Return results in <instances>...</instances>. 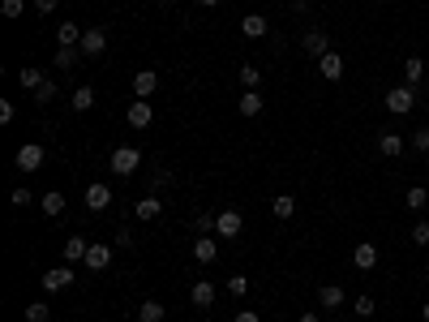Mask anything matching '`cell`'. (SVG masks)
I'll return each mask as SVG.
<instances>
[{"instance_id": "obj_1", "label": "cell", "mask_w": 429, "mask_h": 322, "mask_svg": "<svg viewBox=\"0 0 429 322\" xmlns=\"http://www.w3.org/2000/svg\"><path fill=\"white\" fill-rule=\"evenodd\" d=\"M382 103H387V112H395V116H408V112L417 108V86H391Z\"/></svg>"}, {"instance_id": "obj_2", "label": "cell", "mask_w": 429, "mask_h": 322, "mask_svg": "<svg viewBox=\"0 0 429 322\" xmlns=\"http://www.w3.org/2000/svg\"><path fill=\"white\" fill-rule=\"evenodd\" d=\"M138 164H142V151H133V147H116L112 159H107V168H112L116 176H133Z\"/></svg>"}, {"instance_id": "obj_3", "label": "cell", "mask_w": 429, "mask_h": 322, "mask_svg": "<svg viewBox=\"0 0 429 322\" xmlns=\"http://www.w3.org/2000/svg\"><path fill=\"white\" fill-rule=\"evenodd\" d=\"M13 164H18L26 176H30V172H39V168H43V147H39V142H26V147H18Z\"/></svg>"}, {"instance_id": "obj_4", "label": "cell", "mask_w": 429, "mask_h": 322, "mask_svg": "<svg viewBox=\"0 0 429 322\" xmlns=\"http://www.w3.org/2000/svg\"><path fill=\"white\" fill-rule=\"evenodd\" d=\"M241 228H245L241 211H219V215H215V236H224V240H236V236H241Z\"/></svg>"}, {"instance_id": "obj_5", "label": "cell", "mask_w": 429, "mask_h": 322, "mask_svg": "<svg viewBox=\"0 0 429 322\" xmlns=\"http://www.w3.org/2000/svg\"><path fill=\"white\" fill-rule=\"evenodd\" d=\"M82 56H103V47H107V30L103 26H90V30H82Z\"/></svg>"}, {"instance_id": "obj_6", "label": "cell", "mask_w": 429, "mask_h": 322, "mask_svg": "<svg viewBox=\"0 0 429 322\" xmlns=\"http://www.w3.org/2000/svg\"><path fill=\"white\" fill-rule=\"evenodd\" d=\"M65 288H73V267H52L43 275V293H65Z\"/></svg>"}, {"instance_id": "obj_7", "label": "cell", "mask_w": 429, "mask_h": 322, "mask_svg": "<svg viewBox=\"0 0 429 322\" xmlns=\"http://www.w3.org/2000/svg\"><path fill=\"white\" fill-rule=\"evenodd\" d=\"M317 73H322L326 82H339V77H343V56H339V52L317 56Z\"/></svg>"}, {"instance_id": "obj_8", "label": "cell", "mask_w": 429, "mask_h": 322, "mask_svg": "<svg viewBox=\"0 0 429 322\" xmlns=\"http://www.w3.org/2000/svg\"><path fill=\"white\" fill-rule=\"evenodd\" d=\"M86 206H90V211H107V206H112V189L94 181V185L86 189Z\"/></svg>"}, {"instance_id": "obj_9", "label": "cell", "mask_w": 429, "mask_h": 322, "mask_svg": "<svg viewBox=\"0 0 429 322\" xmlns=\"http://www.w3.org/2000/svg\"><path fill=\"white\" fill-rule=\"evenodd\" d=\"M348 297H343V288L339 284H322L317 288V305H322V310H339Z\"/></svg>"}, {"instance_id": "obj_10", "label": "cell", "mask_w": 429, "mask_h": 322, "mask_svg": "<svg viewBox=\"0 0 429 322\" xmlns=\"http://www.w3.org/2000/svg\"><path fill=\"white\" fill-rule=\"evenodd\" d=\"M352 267H356V271H374V267H378V249L369 245V240L352 249Z\"/></svg>"}, {"instance_id": "obj_11", "label": "cell", "mask_w": 429, "mask_h": 322, "mask_svg": "<svg viewBox=\"0 0 429 322\" xmlns=\"http://www.w3.org/2000/svg\"><path fill=\"white\" fill-rule=\"evenodd\" d=\"M151 121H155L151 103H146V99H133V103H129V125H133V129H146Z\"/></svg>"}, {"instance_id": "obj_12", "label": "cell", "mask_w": 429, "mask_h": 322, "mask_svg": "<svg viewBox=\"0 0 429 322\" xmlns=\"http://www.w3.org/2000/svg\"><path fill=\"white\" fill-rule=\"evenodd\" d=\"M300 47H305L309 56H326V52H330V43H326V30H309V35L300 39Z\"/></svg>"}, {"instance_id": "obj_13", "label": "cell", "mask_w": 429, "mask_h": 322, "mask_svg": "<svg viewBox=\"0 0 429 322\" xmlns=\"http://www.w3.org/2000/svg\"><path fill=\"white\" fill-rule=\"evenodd\" d=\"M133 215H138L142 223H151V219H159V215H164V198H142V202L133 206Z\"/></svg>"}, {"instance_id": "obj_14", "label": "cell", "mask_w": 429, "mask_h": 322, "mask_svg": "<svg viewBox=\"0 0 429 322\" xmlns=\"http://www.w3.org/2000/svg\"><path fill=\"white\" fill-rule=\"evenodd\" d=\"M77 43H82V26L60 22V26H56V47H77Z\"/></svg>"}, {"instance_id": "obj_15", "label": "cell", "mask_w": 429, "mask_h": 322, "mask_svg": "<svg viewBox=\"0 0 429 322\" xmlns=\"http://www.w3.org/2000/svg\"><path fill=\"white\" fill-rule=\"evenodd\" d=\"M155 90H159V73L142 69V73L133 77V95H138V99H146V95H155Z\"/></svg>"}, {"instance_id": "obj_16", "label": "cell", "mask_w": 429, "mask_h": 322, "mask_svg": "<svg viewBox=\"0 0 429 322\" xmlns=\"http://www.w3.org/2000/svg\"><path fill=\"white\" fill-rule=\"evenodd\" d=\"M107 262H112V249H107V245H99V240H94V245L86 249V267H90V271H103Z\"/></svg>"}, {"instance_id": "obj_17", "label": "cell", "mask_w": 429, "mask_h": 322, "mask_svg": "<svg viewBox=\"0 0 429 322\" xmlns=\"http://www.w3.org/2000/svg\"><path fill=\"white\" fill-rule=\"evenodd\" d=\"M421 77H425V60L421 56H408L404 60V86H417Z\"/></svg>"}, {"instance_id": "obj_18", "label": "cell", "mask_w": 429, "mask_h": 322, "mask_svg": "<svg viewBox=\"0 0 429 322\" xmlns=\"http://www.w3.org/2000/svg\"><path fill=\"white\" fill-rule=\"evenodd\" d=\"M241 30H245L249 39H266V18H262V13H245Z\"/></svg>"}, {"instance_id": "obj_19", "label": "cell", "mask_w": 429, "mask_h": 322, "mask_svg": "<svg viewBox=\"0 0 429 322\" xmlns=\"http://www.w3.org/2000/svg\"><path fill=\"white\" fill-rule=\"evenodd\" d=\"M378 151H382L387 159H400L404 155V138L400 134H382V138H378Z\"/></svg>"}, {"instance_id": "obj_20", "label": "cell", "mask_w": 429, "mask_h": 322, "mask_svg": "<svg viewBox=\"0 0 429 322\" xmlns=\"http://www.w3.org/2000/svg\"><path fill=\"white\" fill-rule=\"evenodd\" d=\"M194 258H198V262H215V258H219V245H215L211 236H198V240H194Z\"/></svg>"}, {"instance_id": "obj_21", "label": "cell", "mask_w": 429, "mask_h": 322, "mask_svg": "<svg viewBox=\"0 0 429 322\" xmlns=\"http://www.w3.org/2000/svg\"><path fill=\"white\" fill-rule=\"evenodd\" d=\"M69 103H73V112H90L94 108V86H77L69 95Z\"/></svg>"}, {"instance_id": "obj_22", "label": "cell", "mask_w": 429, "mask_h": 322, "mask_svg": "<svg viewBox=\"0 0 429 322\" xmlns=\"http://www.w3.org/2000/svg\"><path fill=\"white\" fill-rule=\"evenodd\" d=\"M262 103H266V99H262L258 90H245V95H241V103H236V108H241V116H258V112H262Z\"/></svg>"}, {"instance_id": "obj_23", "label": "cell", "mask_w": 429, "mask_h": 322, "mask_svg": "<svg viewBox=\"0 0 429 322\" xmlns=\"http://www.w3.org/2000/svg\"><path fill=\"white\" fill-rule=\"evenodd\" d=\"M86 249H90V245H86L82 236H69V240H65V262H86Z\"/></svg>"}, {"instance_id": "obj_24", "label": "cell", "mask_w": 429, "mask_h": 322, "mask_svg": "<svg viewBox=\"0 0 429 322\" xmlns=\"http://www.w3.org/2000/svg\"><path fill=\"white\" fill-rule=\"evenodd\" d=\"M189 297H194V305H198V310H206V305H215V288L206 284V280H198V284H194V293H189Z\"/></svg>"}, {"instance_id": "obj_25", "label": "cell", "mask_w": 429, "mask_h": 322, "mask_svg": "<svg viewBox=\"0 0 429 322\" xmlns=\"http://www.w3.org/2000/svg\"><path fill=\"white\" fill-rule=\"evenodd\" d=\"M77 56H82V47H56V69L69 73L73 64H77Z\"/></svg>"}, {"instance_id": "obj_26", "label": "cell", "mask_w": 429, "mask_h": 322, "mask_svg": "<svg viewBox=\"0 0 429 322\" xmlns=\"http://www.w3.org/2000/svg\"><path fill=\"white\" fill-rule=\"evenodd\" d=\"M404 206H408V211H425V206H429V193H425L421 185H412V189L404 193Z\"/></svg>"}, {"instance_id": "obj_27", "label": "cell", "mask_w": 429, "mask_h": 322, "mask_svg": "<svg viewBox=\"0 0 429 322\" xmlns=\"http://www.w3.org/2000/svg\"><path fill=\"white\" fill-rule=\"evenodd\" d=\"M271 211H275V219H292V211H296V198H292V193H279V198L271 202Z\"/></svg>"}, {"instance_id": "obj_28", "label": "cell", "mask_w": 429, "mask_h": 322, "mask_svg": "<svg viewBox=\"0 0 429 322\" xmlns=\"http://www.w3.org/2000/svg\"><path fill=\"white\" fill-rule=\"evenodd\" d=\"M164 314H168V310H164V301H142V310H138L142 322H164Z\"/></svg>"}, {"instance_id": "obj_29", "label": "cell", "mask_w": 429, "mask_h": 322, "mask_svg": "<svg viewBox=\"0 0 429 322\" xmlns=\"http://www.w3.org/2000/svg\"><path fill=\"white\" fill-rule=\"evenodd\" d=\"M39 206H43V215H65V198H60V193H43V198H39Z\"/></svg>"}, {"instance_id": "obj_30", "label": "cell", "mask_w": 429, "mask_h": 322, "mask_svg": "<svg viewBox=\"0 0 429 322\" xmlns=\"http://www.w3.org/2000/svg\"><path fill=\"white\" fill-rule=\"evenodd\" d=\"M18 82H22V90H39L43 86V73L35 69V64H26V69L18 73Z\"/></svg>"}, {"instance_id": "obj_31", "label": "cell", "mask_w": 429, "mask_h": 322, "mask_svg": "<svg viewBox=\"0 0 429 322\" xmlns=\"http://www.w3.org/2000/svg\"><path fill=\"white\" fill-rule=\"evenodd\" d=\"M47 318H52L47 301H30V305H26V322H47Z\"/></svg>"}, {"instance_id": "obj_32", "label": "cell", "mask_w": 429, "mask_h": 322, "mask_svg": "<svg viewBox=\"0 0 429 322\" xmlns=\"http://www.w3.org/2000/svg\"><path fill=\"white\" fill-rule=\"evenodd\" d=\"M241 82H245V90H258L262 69H258V64H241Z\"/></svg>"}, {"instance_id": "obj_33", "label": "cell", "mask_w": 429, "mask_h": 322, "mask_svg": "<svg viewBox=\"0 0 429 322\" xmlns=\"http://www.w3.org/2000/svg\"><path fill=\"white\" fill-rule=\"evenodd\" d=\"M352 310H356V318H374L378 305H374V297H369V293H365V297H356V301H352Z\"/></svg>"}, {"instance_id": "obj_34", "label": "cell", "mask_w": 429, "mask_h": 322, "mask_svg": "<svg viewBox=\"0 0 429 322\" xmlns=\"http://www.w3.org/2000/svg\"><path fill=\"white\" fill-rule=\"evenodd\" d=\"M194 232H198V236L215 232V215H206V211H202V215H194Z\"/></svg>"}, {"instance_id": "obj_35", "label": "cell", "mask_w": 429, "mask_h": 322, "mask_svg": "<svg viewBox=\"0 0 429 322\" xmlns=\"http://www.w3.org/2000/svg\"><path fill=\"white\" fill-rule=\"evenodd\" d=\"M35 99H39V103H52V99H56V82H52V77H43V86L35 90Z\"/></svg>"}, {"instance_id": "obj_36", "label": "cell", "mask_w": 429, "mask_h": 322, "mask_svg": "<svg viewBox=\"0 0 429 322\" xmlns=\"http://www.w3.org/2000/svg\"><path fill=\"white\" fill-rule=\"evenodd\" d=\"M0 13H5V18H22V13H26V0H5V5H0Z\"/></svg>"}, {"instance_id": "obj_37", "label": "cell", "mask_w": 429, "mask_h": 322, "mask_svg": "<svg viewBox=\"0 0 429 322\" xmlns=\"http://www.w3.org/2000/svg\"><path fill=\"white\" fill-rule=\"evenodd\" d=\"M228 293H232V297H245V293H249V280H245V275H232V280H228Z\"/></svg>"}, {"instance_id": "obj_38", "label": "cell", "mask_w": 429, "mask_h": 322, "mask_svg": "<svg viewBox=\"0 0 429 322\" xmlns=\"http://www.w3.org/2000/svg\"><path fill=\"white\" fill-rule=\"evenodd\" d=\"M412 147H417L421 155H429V129H417V134H412Z\"/></svg>"}, {"instance_id": "obj_39", "label": "cell", "mask_w": 429, "mask_h": 322, "mask_svg": "<svg viewBox=\"0 0 429 322\" xmlns=\"http://www.w3.org/2000/svg\"><path fill=\"white\" fill-rule=\"evenodd\" d=\"M412 240H417V245H429V219H421L417 228H412Z\"/></svg>"}, {"instance_id": "obj_40", "label": "cell", "mask_w": 429, "mask_h": 322, "mask_svg": "<svg viewBox=\"0 0 429 322\" xmlns=\"http://www.w3.org/2000/svg\"><path fill=\"white\" fill-rule=\"evenodd\" d=\"M30 198H35L30 189H13V193H9V202H13V206H30Z\"/></svg>"}, {"instance_id": "obj_41", "label": "cell", "mask_w": 429, "mask_h": 322, "mask_svg": "<svg viewBox=\"0 0 429 322\" xmlns=\"http://www.w3.org/2000/svg\"><path fill=\"white\" fill-rule=\"evenodd\" d=\"M151 185H155V189H164V185H172V172H164V168H159V172L151 176Z\"/></svg>"}, {"instance_id": "obj_42", "label": "cell", "mask_w": 429, "mask_h": 322, "mask_svg": "<svg viewBox=\"0 0 429 322\" xmlns=\"http://www.w3.org/2000/svg\"><path fill=\"white\" fill-rule=\"evenodd\" d=\"M9 121H13V103L0 99V125H9Z\"/></svg>"}, {"instance_id": "obj_43", "label": "cell", "mask_w": 429, "mask_h": 322, "mask_svg": "<svg viewBox=\"0 0 429 322\" xmlns=\"http://www.w3.org/2000/svg\"><path fill=\"white\" fill-rule=\"evenodd\" d=\"M56 5H60V0H35V9H39V13H56Z\"/></svg>"}, {"instance_id": "obj_44", "label": "cell", "mask_w": 429, "mask_h": 322, "mask_svg": "<svg viewBox=\"0 0 429 322\" xmlns=\"http://www.w3.org/2000/svg\"><path fill=\"white\" fill-rule=\"evenodd\" d=\"M236 322H262V318L253 314V310H245V314H236Z\"/></svg>"}, {"instance_id": "obj_45", "label": "cell", "mask_w": 429, "mask_h": 322, "mask_svg": "<svg viewBox=\"0 0 429 322\" xmlns=\"http://www.w3.org/2000/svg\"><path fill=\"white\" fill-rule=\"evenodd\" d=\"M300 322H317V314H313V310H305V314H300Z\"/></svg>"}, {"instance_id": "obj_46", "label": "cell", "mask_w": 429, "mask_h": 322, "mask_svg": "<svg viewBox=\"0 0 429 322\" xmlns=\"http://www.w3.org/2000/svg\"><path fill=\"white\" fill-rule=\"evenodd\" d=\"M421 314H425V322H429V301H425V310H421Z\"/></svg>"}, {"instance_id": "obj_47", "label": "cell", "mask_w": 429, "mask_h": 322, "mask_svg": "<svg viewBox=\"0 0 429 322\" xmlns=\"http://www.w3.org/2000/svg\"><path fill=\"white\" fill-rule=\"evenodd\" d=\"M202 5H219V0H202Z\"/></svg>"}, {"instance_id": "obj_48", "label": "cell", "mask_w": 429, "mask_h": 322, "mask_svg": "<svg viewBox=\"0 0 429 322\" xmlns=\"http://www.w3.org/2000/svg\"><path fill=\"white\" fill-rule=\"evenodd\" d=\"M164 5H172V0H164Z\"/></svg>"}]
</instances>
